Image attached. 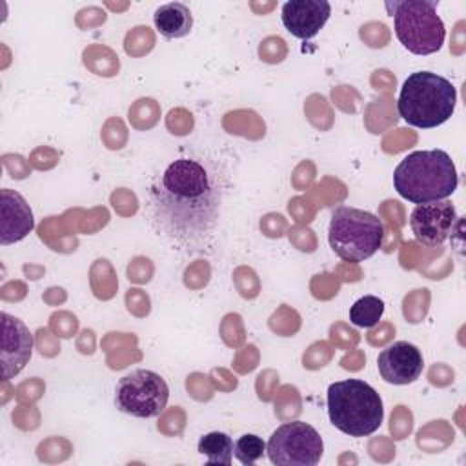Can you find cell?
Masks as SVG:
<instances>
[{
    "label": "cell",
    "instance_id": "9a60e30c",
    "mask_svg": "<svg viewBox=\"0 0 466 466\" xmlns=\"http://www.w3.org/2000/svg\"><path fill=\"white\" fill-rule=\"evenodd\" d=\"M198 453L206 457L208 464H224L229 466L233 459V439L224 431H209L200 437Z\"/></svg>",
    "mask_w": 466,
    "mask_h": 466
},
{
    "label": "cell",
    "instance_id": "7c38bea8",
    "mask_svg": "<svg viewBox=\"0 0 466 466\" xmlns=\"http://www.w3.org/2000/svg\"><path fill=\"white\" fill-rule=\"evenodd\" d=\"M331 15L326 0H289L282 4L280 18L284 27L300 40H309L324 27Z\"/></svg>",
    "mask_w": 466,
    "mask_h": 466
},
{
    "label": "cell",
    "instance_id": "ba28073f",
    "mask_svg": "<svg viewBox=\"0 0 466 466\" xmlns=\"http://www.w3.org/2000/svg\"><path fill=\"white\" fill-rule=\"evenodd\" d=\"M324 451L320 433L302 420L280 424L266 444V453L279 466H315Z\"/></svg>",
    "mask_w": 466,
    "mask_h": 466
},
{
    "label": "cell",
    "instance_id": "277c9868",
    "mask_svg": "<svg viewBox=\"0 0 466 466\" xmlns=\"http://www.w3.org/2000/svg\"><path fill=\"white\" fill-rule=\"evenodd\" d=\"M328 415L342 433L366 437L382 424V399L375 388L360 379L337 380L328 388Z\"/></svg>",
    "mask_w": 466,
    "mask_h": 466
},
{
    "label": "cell",
    "instance_id": "8fae6325",
    "mask_svg": "<svg viewBox=\"0 0 466 466\" xmlns=\"http://www.w3.org/2000/svg\"><path fill=\"white\" fill-rule=\"evenodd\" d=\"M377 368L380 377L388 384L404 386L417 380L424 370L420 350L406 340L386 346L377 357Z\"/></svg>",
    "mask_w": 466,
    "mask_h": 466
},
{
    "label": "cell",
    "instance_id": "9c48e42d",
    "mask_svg": "<svg viewBox=\"0 0 466 466\" xmlns=\"http://www.w3.org/2000/svg\"><path fill=\"white\" fill-rule=\"evenodd\" d=\"M455 220V206L442 198L417 204L410 215V228L417 242L426 248H437L450 237Z\"/></svg>",
    "mask_w": 466,
    "mask_h": 466
},
{
    "label": "cell",
    "instance_id": "52a82bcc",
    "mask_svg": "<svg viewBox=\"0 0 466 466\" xmlns=\"http://www.w3.org/2000/svg\"><path fill=\"white\" fill-rule=\"evenodd\" d=\"M169 399L167 382L151 370L124 375L115 388V404L122 413L138 419L158 417Z\"/></svg>",
    "mask_w": 466,
    "mask_h": 466
},
{
    "label": "cell",
    "instance_id": "2e32d148",
    "mask_svg": "<svg viewBox=\"0 0 466 466\" xmlns=\"http://www.w3.org/2000/svg\"><path fill=\"white\" fill-rule=\"evenodd\" d=\"M384 313V300L375 295H364L350 308V322L357 328H373Z\"/></svg>",
    "mask_w": 466,
    "mask_h": 466
},
{
    "label": "cell",
    "instance_id": "6da1fadb",
    "mask_svg": "<svg viewBox=\"0 0 466 466\" xmlns=\"http://www.w3.org/2000/svg\"><path fill=\"white\" fill-rule=\"evenodd\" d=\"M229 184L220 158L182 155L149 182L144 204L147 222L173 249L204 253L213 244Z\"/></svg>",
    "mask_w": 466,
    "mask_h": 466
},
{
    "label": "cell",
    "instance_id": "8992f818",
    "mask_svg": "<svg viewBox=\"0 0 466 466\" xmlns=\"http://www.w3.org/2000/svg\"><path fill=\"white\" fill-rule=\"evenodd\" d=\"M388 13L393 16L399 42L413 55L437 53L446 36L444 22L437 15L435 0H388Z\"/></svg>",
    "mask_w": 466,
    "mask_h": 466
},
{
    "label": "cell",
    "instance_id": "5bb4252c",
    "mask_svg": "<svg viewBox=\"0 0 466 466\" xmlns=\"http://www.w3.org/2000/svg\"><path fill=\"white\" fill-rule=\"evenodd\" d=\"M153 24L157 33L164 38H182L189 35L193 27V15L191 9L182 2H167L155 9Z\"/></svg>",
    "mask_w": 466,
    "mask_h": 466
},
{
    "label": "cell",
    "instance_id": "7a4b0ae2",
    "mask_svg": "<svg viewBox=\"0 0 466 466\" xmlns=\"http://www.w3.org/2000/svg\"><path fill=\"white\" fill-rule=\"evenodd\" d=\"M457 184L455 164L442 149L413 151L399 162L393 173V187L413 204L448 198Z\"/></svg>",
    "mask_w": 466,
    "mask_h": 466
},
{
    "label": "cell",
    "instance_id": "3957f363",
    "mask_svg": "<svg viewBox=\"0 0 466 466\" xmlns=\"http://www.w3.org/2000/svg\"><path fill=\"white\" fill-rule=\"evenodd\" d=\"M455 104L457 89L448 78L431 71H417L404 80L397 111L406 124L431 129L451 118Z\"/></svg>",
    "mask_w": 466,
    "mask_h": 466
},
{
    "label": "cell",
    "instance_id": "30bf717a",
    "mask_svg": "<svg viewBox=\"0 0 466 466\" xmlns=\"http://www.w3.org/2000/svg\"><path fill=\"white\" fill-rule=\"evenodd\" d=\"M2 379L9 380L18 375L33 353V333L16 317L2 311Z\"/></svg>",
    "mask_w": 466,
    "mask_h": 466
},
{
    "label": "cell",
    "instance_id": "e0dca14e",
    "mask_svg": "<svg viewBox=\"0 0 466 466\" xmlns=\"http://www.w3.org/2000/svg\"><path fill=\"white\" fill-rule=\"evenodd\" d=\"M264 453H266V442L258 435H255V433L240 435L237 439L235 450H233V455L244 466L255 464L258 459L264 457Z\"/></svg>",
    "mask_w": 466,
    "mask_h": 466
},
{
    "label": "cell",
    "instance_id": "4fadbf2b",
    "mask_svg": "<svg viewBox=\"0 0 466 466\" xmlns=\"http://www.w3.org/2000/svg\"><path fill=\"white\" fill-rule=\"evenodd\" d=\"M33 228L35 218L27 200L20 193L4 187L0 191V244L7 246L25 238Z\"/></svg>",
    "mask_w": 466,
    "mask_h": 466
},
{
    "label": "cell",
    "instance_id": "5b68a950",
    "mask_svg": "<svg viewBox=\"0 0 466 466\" xmlns=\"http://www.w3.org/2000/svg\"><path fill=\"white\" fill-rule=\"evenodd\" d=\"M384 224L370 211L340 206L333 209L328 240L333 253L346 262H362L382 246Z\"/></svg>",
    "mask_w": 466,
    "mask_h": 466
}]
</instances>
